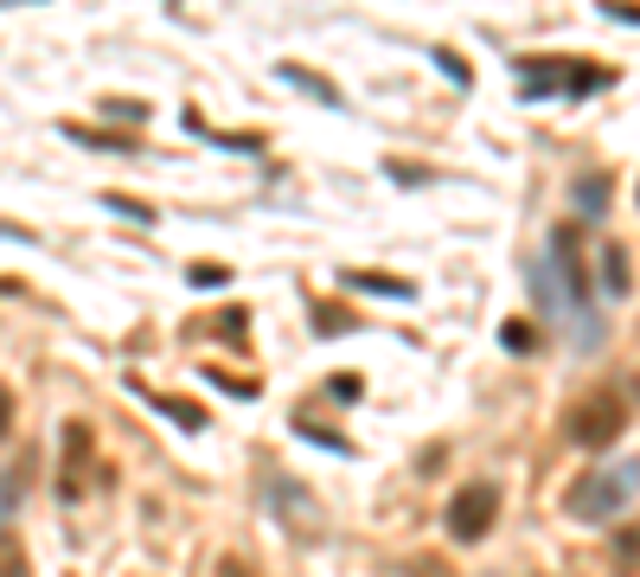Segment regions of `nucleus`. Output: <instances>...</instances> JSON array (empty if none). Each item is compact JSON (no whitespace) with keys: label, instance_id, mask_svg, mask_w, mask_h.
I'll use <instances>...</instances> for the list:
<instances>
[{"label":"nucleus","instance_id":"nucleus-2","mask_svg":"<svg viewBox=\"0 0 640 577\" xmlns=\"http://www.w3.org/2000/svg\"><path fill=\"white\" fill-rule=\"evenodd\" d=\"M634 495H640V462H609V469H589L570 488V514L577 520H614Z\"/></svg>","mask_w":640,"mask_h":577},{"label":"nucleus","instance_id":"nucleus-6","mask_svg":"<svg viewBox=\"0 0 640 577\" xmlns=\"http://www.w3.org/2000/svg\"><path fill=\"white\" fill-rule=\"evenodd\" d=\"M525 84H532V90H602L609 71H583V65H570V71H563V65H532Z\"/></svg>","mask_w":640,"mask_h":577},{"label":"nucleus","instance_id":"nucleus-9","mask_svg":"<svg viewBox=\"0 0 640 577\" xmlns=\"http://www.w3.org/2000/svg\"><path fill=\"white\" fill-rule=\"evenodd\" d=\"M160 411H167V418H174L179 430H199V423H205L199 404H179V398H160Z\"/></svg>","mask_w":640,"mask_h":577},{"label":"nucleus","instance_id":"nucleus-1","mask_svg":"<svg viewBox=\"0 0 640 577\" xmlns=\"http://www.w3.org/2000/svg\"><path fill=\"white\" fill-rule=\"evenodd\" d=\"M532 295H538V315L558 321L563 334H570V346H602V315L589 302V263L577 251L570 225L551 232V244H544V257L532 270Z\"/></svg>","mask_w":640,"mask_h":577},{"label":"nucleus","instance_id":"nucleus-11","mask_svg":"<svg viewBox=\"0 0 640 577\" xmlns=\"http://www.w3.org/2000/svg\"><path fill=\"white\" fill-rule=\"evenodd\" d=\"M358 288H384V295H410V283H397V276H372V270H353Z\"/></svg>","mask_w":640,"mask_h":577},{"label":"nucleus","instance_id":"nucleus-12","mask_svg":"<svg viewBox=\"0 0 640 577\" xmlns=\"http://www.w3.org/2000/svg\"><path fill=\"white\" fill-rule=\"evenodd\" d=\"M577 199H583V206H602V199H609V180H583L577 186Z\"/></svg>","mask_w":640,"mask_h":577},{"label":"nucleus","instance_id":"nucleus-3","mask_svg":"<svg viewBox=\"0 0 640 577\" xmlns=\"http://www.w3.org/2000/svg\"><path fill=\"white\" fill-rule=\"evenodd\" d=\"M263 495H269V507L282 514V526H288V532H295L302 546H314V539L327 532V507L307 495L295 475H269V481H263Z\"/></svg>","mask_w":640,"mask_h":577},{"label":"nucleus","instance_id":"nucleus-8","mask_svg":"<svg viewBox=\"0 0 640 577\" xmlns=\"http://www.w3.org/2000/svg\"><path fill=\"white\" fill-rule=\"evenodd\" d=\"M602 283H609L614 295L628 288V251H621V244H609V251H602Z\"/></svg>","mask_w":640,"mask_h":577},{"label":"nucleus","instance_id":"nucleus-15","mask_svg":"<svg viewBox=\"0 0 640 577\" xmlns=\"http://www.w3.org/2000/svg\"><path fill=\"white\" fill-rule=\"evenodd\" d=\"M486 577H500V571H486Z\"/></svg>","mask_w":640,"mask_h":577},{"label":"nucleus","instance_id":"nucleus-5","mask_svg":"<svg viewBox=\"0 0 640 577\" xmlns=\"http://www.w3.org/2000/svg\"><path fill=\"white\" fill-rule=\"evenodd\" d=\"M621 430H628V404H621V392H589L583 404H577V418H570V437H577L583 449H609Z\"/></svg>","mask_w":640,"mask_h":577},{"label":"nucleus","instance_id":"nucleus-7","mask_svg":"<svg viewBox=\"0 0 640 577\" xmlns=\"http://www.w3.org/2000/svg\"><path fill=\"white\" fill-rule=\"evenodd\" d=\"M0 577H32V565H26V546L13 539V526L0 520Z\"/></svg>","mask_w":640,"mask_h":577},{"label":"nucleus","instance_id":"nucleus-10","mask_svg":"<svg viewBox=\"0 0 640 577\" xmlns=\"http://www.w3.org/2000/svg\"><path fill=\"white\" fill-rule=\"evenodd\" d=\"M282 78H288V84H302V90H314V97H321V104H333V109H339V90H333V84L307 78V71H295V65H288V71H282Z\"/></svg>","mask_w":640,"mask_h":577},{"label":"nucleus","instance_id":"nucleus-4","mask_svg":"<svg viewBox=\"0 0 640 577\" xmlns=\"http://www.w3.org/2000/svg\"><path fill=\"white\" fill-rule=\"evenodd\" d=\"M493 514H500V488L493 481H467V488H455V500H449V539H461V546H474V539H486L493 532Z\"/></svg>","mask_w":640,"mask_h":577},{"label":"nucleus","instance_id":"nucleus-13","mask_svg":"<svg viewBox=\"0 0 640 577\" xmlns=\"http://www.w3.org/2000/svg\"><path fill=\"white\" fill-rule=\"evenodd\" d=\"M218 577H256V571L244 565V558H225V565H218Z\"/></svg>","mask_w":640,"mask_h":577},{"label":"nucleus","instance_id":"nucleus-14","mask_svg":"<svg viewBox=\"0 0 640 577\" xmlns=\"http://www.w3.org/2000/svg\"><path fill=\"white\" fill-rule=\"evenodd\" d=\"M7 423H13V398L0 392V437H7Z\"/></svg>","mask_w":640,"mask_h":577}]
</instances>
